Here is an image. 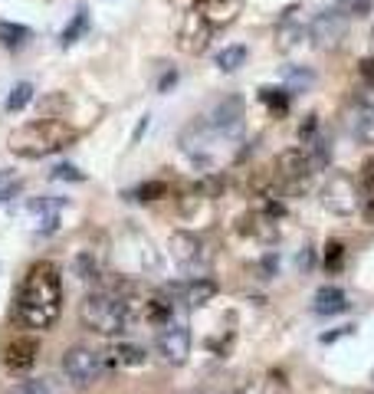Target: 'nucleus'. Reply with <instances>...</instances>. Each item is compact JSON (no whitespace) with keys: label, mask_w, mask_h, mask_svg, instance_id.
<instances>
[{"label":"nucleus","mask_w":374,"mask_h":394,"mask_svg":"<svg viewBox=\"0 0 374 394\" xmlns=\"http://www.w3.org/2000/svg\"><path fill=\"white\" fill-rule=\"evenodd\" d=\"M315 135H319V115L312 112V115H305V119H302V125H299V138H302V145H305V142H312Z\"/></svg>","instance_id":"79ce46f5"},{"label":"nucleus","mask_w":374,"mask_h":394,"mask_svg":"<svg viewBox=\"0 0 374 394\" xmlns=\"http://www.w3.org/2000/svg\"><path fill=\"white\" fill-rule=\"evenodd\" d=\"M240 234L253 237V240H260V243H276L279 240V217H273V214H266V210H249V214H243L240 217Z\"/></svg>","instance_id":"ddd939ff"},{"label":"nucleus","mask_w":374,"mask_h":394,"mask_svg":"<svg viewBox=\"0 0 374 394\" xmlns=\"http://www.w3.org/2000/svg\"><path fill=\"white\" fill-rule=\"evenodd\" d=\"M273 171H276V178H279V185H283L286 194H302V191H309L312 164H309L305 148H286V151H279Z\"/></svg>","instance_id":"423d86ee"},{"label":"nucleus","mask_w":374,"mask_h":394,"mask_svg":"<svg viewBox=\"0 0 374 394\" xmlns=\"http://www.w3.org/2000/svg\"><path fill=\"white\" fill-rule=\"evenodd\" d=\"M73 142H75V128L69 122H62V119H37V122H26L17 132H10L7 148L17 158L37 161L69 148Z\"/></svg>","instance_id":"f03ea898"},{"label":"nucleus","mask_w":374,"mask_h":394,"mask_svg":"<svg viewBox=\"0 0 374 394\" xmlns=\"http://www.w3.org/2000/svg\"><path fill=\"white\" fill-rule=\"evenodd\" d=\"M37 358H39V342L33 335H20V339H13V342L3 348V365L10 371H17V375L33 368Z\"/></svg>","instance_id":"4468645a"},{"label":"nucleus","mask_w":374,"mask_h":394,"mask_svg":"<svg viewBox=\"0 0 374 394\" xmlns=\"http://www.w3.org/2000/svg\"><path fill=\"white\" fill-rule=\"evenodd\" d=\"M351 332V325H345V329H338V332H325L322 335V342L328 345V342H335V339H341V335H348Z\"/></svg>","instance_id":"09e8293b"},{"label":"nucleus","mask_w":374,"mask_h":394,"mask_svg":"<svg viewBox=\"0 0 374 394\" xmlns=\"http://www.w3.org/2000/svg\"><path fill=\"white\" fill-rule=\"evenodd\" d=\"M10 194H17V185H13V187H3V191H0V200H7Z\"/></svg>","instance_id":"8fccbe9b"},{"label":"nucleus","mask_w":374,"mask_h":394,"mask_svg":"<svg viewBox=\"0 0 374 394\" xmlns=\"http://www.w3.org/2000/svg\"><path fill=\"white\" fill-rule=\"evenodd\" d=\"M62 375L75 384V388H89L92 382H99L102 375V355L92 352L86 345H73L62 352Z\"/></svg>","instance_id":"0eeeda50"},{"label":"nucleus","mask_w":374,"mask_h":394,"mask_svg":"<svg viewBox=\"0 0 374 394\" xmlns=\"http://www.w3.org/2000/svg\"><path fill=\"white\" fill-rule=\"evenodd\" d=\"M371 43H374V30H371Z\"/></svg>","instance_id":"603ef678"},{"label":"nucleus","mask_w":374,"mask_h":394,"mask_svg":"<svg viewBox=\"0 0 374 394\" xmlns=\"http://www.w3.org/2000/svg\"><path fill=\"white\" fill-rule=\"evenodd\" d=\"M148 122H151V115H141V122H138V125H135V132H132V145H138V142H141V135H145Z\"/></svg>","instance_id":"49530a36"},{"label":"nucleus","mask_w":374,"mask_h":394,"mask_svg":"<svg viewBox=\"0 0 374 394\" xmlns=\"http://www.w3.org/2000/svg\"><path fill=\"white\" fill-rule=\"evenodd\" d=\"M20 394H60L53 378H33V382L20 384Z\"/></svg>","instance_id":"e433bc0d"},{"label":"nucleus","mask_w":374,"mask_h":394,"mask_svg":"<svg viewBox=\"0 0 374 394\" xmlns=\"http://www.w3.org/2000/svg\"><path fill=\"white\" fill-rule=\"evenodd\" d=\"M256 273H260V280H276L279 276V253H266L256 263Z\"/></svg>","instance_id":"4c0bfd02"},{"label":"nucleus","mask_w":374,"mask_h":394,"mask_svg":"<svg viewBox=\"0 0 374 394\" xmlns=\"http://www.w3.org/2000/svg\"><path fill=\"white\" fill-rule=\"evenodd\" d=\"M86 30H89V10H86V7H79V10H75V17H73V24L62 30L60 43H62V46H73V43L82 37Z\"/></svg>","instance_id":"c85d7f7f"},{"label":"nucleus","mask_w":374,"mask_h":394,"mask_svg":"<svg viewBox=\"0 0 374 394\" xmlns=\"http://www.w3.org/2000/svg\"><path fill=\"white\" fill-rule=\"evenodd\" d=\"M335 10H341L345 17H368L374 10V0H335Z\"/></svg>","instance_id":"f704fd0d"},{"label":"nucleus","mask_w":374,"mask_h":394,"mask_svg":"<svg viewBox=\"0 0 374 394\" xmlns=\"http://www.w3.org/2000/svg\"><path fill=\"white\" fill-rule=\"evenodd\" d=\"M73 273H75V280H82V283H99L102 276H105V266L96 257V250H79L73 257Z\"/></svg>","instance_id":"aec40b11"},{"label":"nucleus","mask_w":374,"mask_h":394,"mask_svg":"<svg viewBox=\"0 0 374 394\" xmlns=\"http://www.w3.org/2000/svg\"><path fill=\"white\" fill-rule=\"evenodd\" d=\"M62 312V273L53 259H39L26 270L17 293V319L24 329L46 332Z\"/></svg>","instance_id":"f257e3e1"},{"label":"nucleus","mask_w":374,"mask_h":394,"mask_svg":"<svg viewBox=\"0 0 374 394\" xmlns=\"http://www.w3.org/2000/svg\"><path fill=\"white\" fill-rule=\"evenodd\" d=\"M362 214H364V221H368V223H374V200H371V197H364V200H362Z\"/></svg>","instance_id":"de8ad7c7"},{"label":"nucleus","mask_w":374,"mask_h":394,"mask_svg":"<svg viewBox=\"0 0 374 394\" xmlns=\"http://www.w3.org/2000/svg\"><path fill=\"white\" fill-rule=\"evenodd\" d=\"M33 102V86L30 83H17L7 96V112H24L26 105Z\"/></svg>","instance_id":"7c9ffc66"},{"label":"nucleus","mask_w":374,"mask_h":394,"mask_svg":"<svg viewBox=\"0 0 374 394\" xmlns=\"http://www.w3.org/2000/svg\"><path fill=\"white\" fill-rule=\"evenodd\" d=\"M168 250H171L177 266L187 273H200L211 263V253H207L204 240L197 234H190V230H175V234L168 237Z\"/></svg>","instance_id":"1a4fd4ad"},{"label":"nucleus","mask_w":374,"mask_h":394,"mask_svg":"<svg viewBox=\"0 0 374 394\" xmlns=\"http://www.w3.org/2000/svg\"><path fill=\"white\" fill-rule=\"evenodd\" d=\"M171 86H177V69H168V73L161 76V83H158V92H168Z\"/></svg>","instance_id":"a18cd8bd"},{"label":"nucleus","mask_w":374,"mask_h":394,"mask_svg":"<svg viewBox=\"0 0 374 394\" xmlns=\"http://www.w3.org/2000/svg\"><path fill=\"white\" fill-rule=\"evenodd\" d=\"M305 155H309L312 171H325L328 161H332V145H328L322 135H315L312 142H305Z\"/></svg>","instance_id":"393cba45"},{"label":"nucleus","mask_w":374,"mask_h":394,"mask_svg":"<svg viewBox=\"0 0 374 394\" xmlns=\"http://www.w3.org/2000/svg\"><path fill=\"white\" fill-rule=\"evenodd\" d=\"M26 40H30V26L0 20V43H3V46H24Z\"/></svg>","instance_id":"cd10ccee"},{"label":"nucleus","mask_w":374,"mask_h":394,"mask_svg":"<svg viewBox=\"0 0 374 394\" xmlns=\"http://www.w3.org/2000/svg\"><path fill=\"white\" fill-rule=\"evenodd\" d=\"M158 352L168 365H184L190 358V329L184 322H168L158 332Z\"/></svg>","instance_id":"f8f14e48"},{"label":"nucleus","mask_w":374,"mask_h":394,"mask_svg":"<svg viewBox=\"0 0 374 394\" xmlns=\"http://www.w3.org/2000/svg\"><path fill=\"white\" fill-rule=\"evenodd\" d=\"M69 112V96L66 92H50L39 98V119H62Z\"/></svg>","instance_id":"a878e982"},{"label":"nucleus","mask_w":374,"mask_h":394,"mask_svg":"<svg viewBox=\"0 0 374 394\" xmlns=\"http://www.w3.org/2000/svg\"><path fill=\"white\" fill-rule=\"evenodd\" d=\"M62 204H66L62 197H43V200H30V210H33V214H46V217H50V214H60Z\"/></svg>","instance_id":"58836bf2"},{"label":"nucleus","mask_w":374,"mask_h":394,"mask_svg":"<svg viewBox=\"0 0 374 394\" xmlns=\"http://www.w3.org/2000/svg\"><path fill=\"white\" fill-rule=\"evenodd\" d=\"M109 355H112V361L115 365H122V368H141V365L148 361V352H145L141 345H132V342L115 345Z\"/></svg>","instance_id":"4be33fe9"},{"label":"nucleus","mask_w":374,"mask_h":394,"mask_svg":"<svg viewBox=\"0 0 374 394\" xmlns=\"http://www.w3.org/2000/svg\"><path fill=\"white\" fill-rule=\"evenodd\" d=\"M358 76H362L364 86H371V89H374V56H368V60L358 62Z\"/></svg>","instance_id":"37998d69"},{"label":"nucleus","mask_w":374,"mask_h":394,"mask_svg":"<svg viewBox=\"0 0 374 394\" xmlns=\"http://www.w3.org/2000/svg\"><path fill=\"white\" fill-rule=\"evenodd\" d=\"M138 200H164V197H171V185L168 181H145V185L135 191Z\"/></svg>","instance_id":"473e14b6"},{"label":"nucleus","mask_w":374,"mask_h":394,"mask_svg":"<svg viewBox=\"0 0 374 394\" xmlns=\"http://www.w3.org/2000/svg\"><path fill=\"white\" fill-rule=\"evenodd\" d=\"M283 388H286V382H283V378L276 382V375H269V378H260V382L247 384V391L243 394H279Z\"/></svg>","instance_id":"c9c22d12"},{"label":"nucleus","mask_w":374,"mask_h":394,"mask_svg":"<svg viewBox=\"0 0 374 394\" xmlns=\"http://www.w3.org/2000/svg\"><path fill=\"white\" fill-rule=\"evenodd\" d=\"M207 122L217 128V135L226 138V142H237L243 135V128H247V105H243V96H224L213 112L207 115Z\"/></svg>","instance_id":"6e6552de"},{"label":"nucleus","mask_w":374,"mask_h":394,"mask_svg":"<svg viewBox=\"0 0 374 394\" xmlns=\"http://www.w3.org/2000/svg\"><path fill=\"white\" fill-rule=\"evenodd\" d=\"M177 293H181V299H184V306L197 309V306H207L213 296H217V283H213L211 276H194L190 283L177 286Z\"/></svg>","instance_id":"dca6fc26"},{"label":"nucleus","mask_w":374,"mask_h":394,"mask_svg":"<svg viewBox=\"0 0 374 394\" xmlns=\"http://www.w3.org/2000/svg\"><path fill=\"white\" fill-rule=\"evenodd\" d=\"M53 178H56V181H73V185L86 181V174L79 171L75 164H56V168H53Z\"/></svg>","instance_id":"ea45409f"},{"label":"nucleus","mask_w":374,"mask_h":394,"mask_svg":"<svg viewBox=\"0 0 374 394\" xmlns=\"http://www.w3.org/2000/svg\"><path fill=\"white\" fill-rule=\"evenodd\" d=\"M315 86V73L305 69V66H286L283 69V89H286L289 96H296V92H305V89Z\"/></svg>","instance_id":"412c9836"},{"label":"nucleus","mask_w":374,"mask_h":394,"mask_svg":"<svg viewBox=\"0 0 374 394\" xmlns=\"http://www.w3.org/2000/svg\"><path fill=\"white\" fill-rule=\"evenodd\" d=\"M197 394H220V391H211V388H204V391H197Z\"/></svg>","instance_id":"3c124183"},{"label":"nucleus","mask_w":374,"mask_h":394,"mask_svg":"<svg viewBox=\"0 0 374 394\" xmlns=\"http://www.w3.org/2000/svg\"><path fill=\"white\" fill-rule=\"evenodd\" d=\"M175 316V302L171 299H164V296H145V302H141V319L138 322H148V325H158L164 329L168 322Z\"/></svg>","instance_id":"f3484780"},{"label":"nucleus","mask_w":374,"mask_h":394,"mask_svg":"<svg viewBox=\"0 0 374 394\" xmlns=\"http://www.w3.org/2000/svg\"><path fill=\"white\" fill-rule=\"evenodd\" d=\"M79 319L89 332L96 335H118L125 332L132 322H128V312H125V302L109 289H96L89 293L82 302H79Z\"/></svg>","instance_id":"7ed1b4c3"},{"label":"nucleus","mask_w":374,"mask_h":394,"mask_svg":"<svg viewBox=\"0 0 374 394\" xmlns=\"http://www.w3.org/2000/svg\"><path fill=\"white\" fill-rule=\"evenodd\" d=\"M296 266H299L302 273H309L312 266H315V250H312V246H305L299 257H296Z\"/></svg>","instance_id":"c03bdc74"},{"label":"nucleus","mask_w":374,"mask_h":394,"mask_svg":"<svg viewBox=\"0 0 374 394\" xmlns=\"http://www.w3.org/2000/svg\"><path fill=\"white\" fill-rule=\"evenodd\" d=\"M132 240H135V250H138V270L158 276V273H161V257H158L154 243L145 240V237H132Z\"/></svg>","instance_id":"5701e85b"},{"label":"nucleus","mask_w":374,"mask_h":394,"mask_svg":"<svg viewBox=\"0 0 374 394\" xmlns=\"http://www.w3.org/2000/svg\"><path fill=\"white\" fill-rule=\"evenodd\" d=\"M299 40H305V26H292V24H283L279 26V33H276V46L289 53V49L299 46Z\"/></svg>","instance_id":"c756f323"},{"label":"nucleus","mask_w":374,"mask_h":394,"mask_svg":"<svg viewBox=\"0 0 374 394\" xmlns=\"http://www.w3.org/2000/svg\"><path fill=\"white\" fill-rule=\"evenodd\" d=\"M260 98L269 105V112H276V115H283V112L289 109V92H286V89L266 86V89H260Z\"/></svg>","instance_id":"2f4dec72"},{"label":"nucleus","mask_w":374,"mask_h":394,"mask_svg":"<svg viewBox=\"0 0 374 394\" xmlns=\"http://www.w3.org/2000/svg\"><path fill=\"white\" fill-rule=\"evenodd\" d=\"M243 62H247V46L243 43H233V46L217 53V69H224V73H237Z\"/></svg>","instance_id":"bb28decb"},{"label":"nucleus","mask_w":374,"mask_h":394,"mask_svg":"<svg viewBox=\"0 0 374 394\" xmlns=\"http://www.w3.org/2000/svg\"><path fill=\"white\" fill-rule=\"evenodd\" d=\"M220 142H226V138L217 135V128H213L207 119L187 122L184 128H181V135H177L181 151H184L197 168H204V171H213V164H217V145H220Z\"/></svg>","instance_id":"20e7f679"},{"label":"nucleus","mask_w":374,"mask_h":394,"mask_svg":"<svg viewBox=\"0 0 374 394\" xmlns=\"http://www.w3.org/2000/svg\"><path fill=\"white\" fill-rule=\"evenodd\" d=\"M312 309L319 312V316H341L345 309H348V296L341 293L338 286H322L315 299H312Z\"/></svg>","instance_id":"a211bd4d"},{"label":"nucleus","mask_w":374,"mask_h":394,"mask_svg":"<svg viewBox=\"0 0 374 394\" xmlns=\"http://www.w3.org/2000/svg\"><path fill=\"white\" fill-rule=\"evenodd\" d=\"M211 37H213V26L207 24V17L200 10H190L184 13L181 30H177V49L187 53V56H200L204 49L211 46Z\"/></svg>","instance_id":"9b49d317"},{"label":"nucleus","mask_w":374,"mask_h":394,"mask_svg":"<svg viewBox=\"0 0 374 394\" xmlns=\"http://www.w3.org/2000/svg\"><path fill=\"white\" fill-rule=\"evenodd\" d=\"M341 266H345V243L341 240H328L325 243V270L338 273Z\"/></svg>","instance_id":"72a5a7b5"},{"label":"nucleus","mask_w":374,"mask_h":394,"mask_svg":"<svg viewBox=\"0 0 374 394\" xmlns=\"http://www.w3.org/2000/svg\"><path fill=\"white\" fill-rule=\"evenodd\" d=\"M364 191L348 171H332L322 185V207L335 217H351L362 210Z\"/></svg>","instance_id":"39448f33"},{"label":"nucleus","mask_w":374,"mask_h":394,"mask_svg":"<svg viewBox=\"0 0 374 394\" xmlns=\"http://www.w3.org/2000/svg\"><path fill=\"white\" fill-rule=\"evenodd\" d=\"M362 191H364V197L374 200V155L362 164Z\"/></svg>","instance_id":"a19ab883"},{"label":"nucleus","mask_w":374,"mask_h":394,"mask_svg":"<svg viewBox=\"0 0 374 394\" xmlns=\"http://www.w3.org/2000/svg\"><path fill=\"white\" fill-rule=\"evenodd\" d=\"M345 125L348 135L362 145H374V105H351L345 112Z\"/></svg>","instance_id":"2eb2a0df"},{"label":"nucleus","mask_w":374,"mask_h":394,"mask_svg":"<svg viewBox=\"0 0 374 394\" xmlns=\"http://www.w3.org/2000/svg\"><path fill=\"white\" fill-rule=\"evenodd\" d=\"M240 0H204V7H200V13L207 17V24L211 26H226L237 20L240 13Z\"/></svg>","instance_id":"6ab92c4d"},{"label":"nucleus","mask_w":374,"mask_h":394,"mask_svg":"<svg viewBox=\"0 0 374 394\" xmlns=\"http://www.w3.org/2000/svg\"><path fill=\"white\" fill-rule=\"evenodd\" d=\"M194 194H200V197H207V200H217V197L226 191V174H220V171H207L204 178H200L197 185L190 187Z\"/></svg>","instance_id":"b1692460"},{"label":"nucleus","mask_w":374,"mask_h":394,"mask_svg":"<svg viewBox=\"0 0 374 394\" xmlns=\"http://www.w3.org/2000/svg\"><path fill=\"white\" fill-rule=\"evenodd\" d=\"M348 37V17L341 10H322L312 17L309 24V40L319 49H338Z\"/></svg>","instance_id":"9d476101"}]
</instances>
